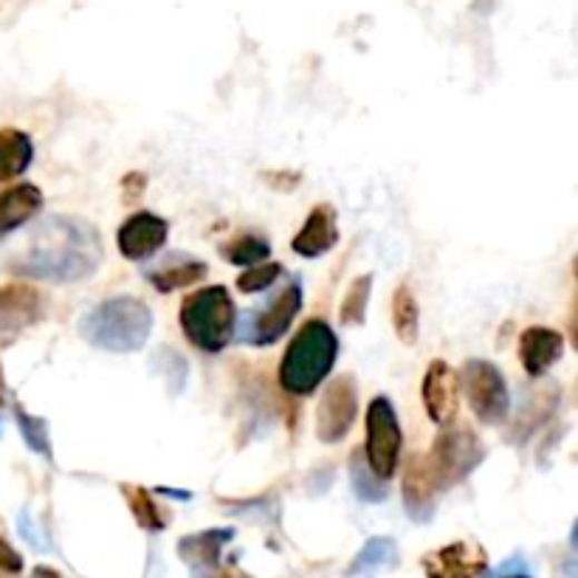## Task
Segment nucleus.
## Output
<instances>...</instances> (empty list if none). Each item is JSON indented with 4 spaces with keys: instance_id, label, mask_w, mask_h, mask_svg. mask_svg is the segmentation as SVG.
I'll return each mask as SVG.
<instances>
[{
    "instance_id": "4",
    "label": "nucleus",
    "mask_w": 578,
    "mask_h": 578,
    "mask_svg": "<svg viewBox=\"0 0 578 578\" xmlns=\"http://www.w3.org/2000/svg\"><path fill=\"white\" fill-rule=\"evenodd\" d=\"M237 327V311L224 285L193 291L182 302V331L204 353H221L232 342Z\"/></svg>"
},
{
    "instance_id": "12",
    "label": "nucleus",
    "mask_w": 578,
    "mask_h": 578,
    "mask_svg": "<svg viewBox=\"0 0 578 578\" xmlns=\"http://www.w3.org/2000/svg\"><path fill=\"white\" fill-rule=\"evenodd\" d=\"M458 375H454V370L447 362L438 359V362L429 364L421 384V398L429 418L438 427L447 429L454 421V415H458Z\"/></svg>"
},
{
    "instance_id": "28",
    "label": "nucleus",
    "mask_w": 578,
    "mask_h": 578,
    "mask_svg": "<svg viewBox=\"0 0 578 578\" xmlns=\"http://www.w3.org/2000/svg\"><path fill=\"white\" fill-rule=\"evenodd\" d=\"M280 274H283V265L280 263L252 265V268H246V272L237 277V288H241L243 294H259V291L272 288L280 280Z\"/></svg>"
},
{
    "instance_id": "25",
    "label": "nucleus",
    "mask_w": 578,
    "mask_h": 578,
    "mask_svg": "<svg viewBox=\"0 0 578 578\" xmlns=\"http://www.w3.org/2000/svg\"><path fill=\"white\" fill-rule=\"evenodd\" d=\"M350 480H353V491L359 500L364 502H381L386 500V480L373 474V469L364 460V452L350 458Z\"/></svg>"
},
{
    "instance_id": "8",
    "label": "nucleus",
    "mask_w": 578,
    "mask_h": 578,
    "mask_svg": "<svg viewBox=\"0 0 578 578\" xmlns=\"http://www.w3.org/2000/svg\"><path fill=\"white\" fill-rule=\"evenodd\" d=\"M300 307H302V288L300 283H291L285 285L283 291H277L268 302L252 307V311L243 316L241 325H237V331H241V336L246 339V342L257 344V347H265V344L280 342V339L288 333L291 322H294L296 314H300Z\"/></svg>"
},
{
    "instance_id": "24",
    "label": "nucleus",
    "mask_w": 578,
    "mask_h": 578,
    "mask_svg": "<svg viewBox=\"0 0 578 578\" xmlns=\"http://www.w3.org/2000/svg\"><path fill=\"white\" fill-rule=\"evenodd\" d=\"M121 491H125V500L127 506H130V513L136 517V522L141 525L145 530H150V533H158V530H164V513L158 511L156 500H153V494L147 491V488L141 486H121Z\"/></svg>"
},
{
    "instance_id": "32",
    "label": "nucleus",
    "mask_w": 578,
    "mask_h": 578,
    "mask_svg": "<svg viewBox=\"0 0 578 578\" xmlns=\"http://www.w3.org/2000/svg\"><path fill=\"white\" fill-rule=\"evenodd\" d=\"M570 339H572V344H576V350H578V300H576V307H572V320H570Z\"/></svg>"
},
{
    "instance_id": "5",
    "label": "nucleus",
    "mask_w": 578,
    "mask_h": 578,
    "mask_svg": "<svg viewBox=\"0 0 578 578\" xmlns=\"http://www.w3.org/2000/svg\"><path fill=\"white\" fill-rule=\"evenodd\" d=\"M486 458V447L471 429L447 427L434 438L432 452L427 454V469L438 491H449L463 482Z\"/></svg>"
},
{
    "instance_id": "22",
    "label": "nucleus",
    "mask_w": 578,
    "mask_h": 578,
    "mask_svg": "<svg viewBox=\"0 0 578 578\" xmlns=\"http://www.w3.org/2000/svg\"><path fill=\"white\" fill-rule=\"evenodd\" d=\"M392 327H395L398 339L404 344L418 342V331H421V311H418V300L406 285L395 291L392 296Z\"/></svg>"
},
{
    "instance_id": "1",
    "label": "nucleus",
    "mask_w": 578,
    "mask_h": 578,
    "mask_svg": "<svg viewBox=\"0 0 578 578\" xmlns=\"http://www.w3.org/2000/svg\"><path fill=\"white\" fill-rule=\"evenodd\" d=\"M102 263V237L88 221L51 215L23 237L7 259L9 272L46 283H79Z\"/></svg>"
},
{
    "instance_id": "15",
    "label": "nucleus",
    "mask_w": 578,
    "mask_h": 578,
    "mask_svg": "<svg viewBox=\"0 0 578 578\" xmlns=\"http://www.w3.org/2000/svg\"><path fill=\"white\" fill-rule=\"evenodd\" d=\"M336 241H339L336 209H333L331 204H320L311 215H307L305 226L296 232L291 248H294L300 257L316 259L322 257V254L331 252V248L336 246Z\"/></svg>"
},
{
    "instance_id": "30",
    "label": "nucleus",
    "mask_w": 578,
    "mask_h": 578,
    "mask_svg": "<svg viewBox=\"0 0 578 578\" xmlns=\"http://www.w3.org/2000/svg\"><path fill=\"white\" fill-rule=\"evenodd\" d=\"M147 187V178L141 173H133V175H125V193H127V204H133V200L139 198L141 189Z\"/></svg>"
},
{
    "instance_id": "29",
    "label": "nucleus",
    "mask_w": 578,
    "mask_h": 578,
    "mask_svg": "<svg viewBox=\"0 0 578 578\" xmlns=\"http://www.w3.org/2000/svg\"><path fill=\"white\" fill-rule=\"evenodd\" d=\"M0 570H7V572L23 570V559H20L18 550H14L3 537H0Z\"/></svg>"
},
{
    "instance_id": "7",
    "label": "nucleus",
    "mask_w": 578,
    "mask_h": 578,
    "mask_svg": "<svg viewBox=\"0 0 578 578\" xmlns=\"http://www.w3.org/2000/svg\"><path fill=\"white\" fill-rule=\"evenodd\" d=\"M458 384L463 386L471 412L482 423L497 427V423L506 421L508 412H511V395H508L506 379L494 364L482 362V359H469L460 370Z\"/></svg>"
},
{
    "instance_id": "36",
    "label": "nucleus",
    "mask_w": 578,
    "mask_h": 578,
    "mask_svg": "<svg viewBox=\"0 0 578 578\" xmlns=\"http://www.w3.org/2000/svg\"><path fill=\"white\" fill-rule=\"evenodd\" d=\"M576 277H578V259H576Z\"/></svg>"
},
{
    "instance_id": "18",
    "label": "nucleus",
    "mask_w": 578,
    "mask_h": 578,
    "mask_svg": "<svg viewBox=\"0 0 578 578\" xmlns=\"http://www.w3.org/2000/svg\"><path fill=\"white\" fill-rule=\"evenodd\" d=\"M206 274H209V268H206L204 259H195L189 254H169L153 272H147V280L158 294H173V291L193 288Z\"/></svg>"
},
{
    "instance_id": "9",
    "label": "nucleus",
    "mask_w": 578,
    "mask_h": 578,
    "mask_svg": "<svg viewBox=\"0 0 578 578\" xmlns=\"http://www.w3.org/2000/svg\"><path fill=\"white\" fill-rule=\"evenodd\" d=\"M359 415V390L350 375H339L327 384L325 395L316 410V434L322 443H339L353 429Z\"/></svg>"
},
{
    "instance_id": "10",
    "label": "nucleus",
    "mask_w": 578,
    "mask_h": 578,
    "mask_svg": "<svg viewBox=\"0 0 578 578\" xmlns=\"http://www.w3.org/2000/svg\"><path fill=\"white\" fill-rule=\"evenodd\" d=\"M427 578H486L488 556L477 542H452L423 556Z\"/></svg>"
},
{
    "instance_id": "3",
    "label": "nucleus",
    "mask_w": 578,
    "mask_h": 578,
    "mask_svg": "<svg viewBox=\"0 0 578 578\" xmlns=\"http://www.w3.org/2000/svg\"><path fill=\"white\" fill-rule=\"evenodd\" d=\"M339 355V339L322 320H311L296 331L280 362V384L291 395H311L331 375Z\"/></svg>"
},
{
    "instance_id": "31",
    "label": "nucleus",
    "mask_w": 578,
    "mask_h": 578,
    "mask_svg": "<svg viewBox=\"0 0 578 578\" xmlns=\"http://www.w3.org/2000/svg\"><path fill=\"white\" fill-rule=\"evenodd\" d=\"M559 578H578V556L565 559L559 565Z\"/></svg>"
},
{
    "instance_id": "26",
    "label": "nucleus",
    "mask_w": 578,
    "mask_h": 578,
    "mask_svg": "<svg viewBox=\"0 0 578 578\" xmlns=\"http://www.w3.org/2000/svg\"><path fill=\"white\" fill-rule=\"evenodd\" d=\"M370 291H373V277L364 274V277H355L350 283L347 294H344L342 311H339V320L342 325H362L364 316H368V302H370Z\"/></svg>"
},
{
    "instance_id": "14",
    "label": "nucleus",
    "mask_w": 578,
    "mask_h": 578,
    "mask_svg": "<svg viewBox=\"0 0 578 578\" xmlns=\"http://www.w3.org/2000/svg\"><path fill=\"white\" fill-rule=\"evenodd\" d=\"M565 353V339L550 327H528L519 336V362L530 379L548 373Z\"/></svg>"
},
{
    "instance_id": "27",
    "label": "nucleus",
    "mask_w": 578,
    "mask_h": 578,
    "mask_svg": "<svg viewBox=\"0 0 578 578\" xmlns=\"http://www.w3.org/2000/svg\"><path fill=\"white\" fill-rule=\"evenodd\" d=\"M14 418H18L20 434L26 438L31 452L42 454V458H51V440H49V427H46V421L37 415H29L23 406H14Z\"/></svg>"
},
{
    "instance_id": "17",
    "label": "nucleus",
    "mask_w": 578,
    "mask_h": 578,
    "mask_svg": "<svg viewBox=\"0 0 578 578\" xmlns=\"http://www.w3.org/2000/svg\"><path fill=\"white\" fill-rule=\"evenodd\" d=\"M235 530L232 528H212L204 533H193V537H184L178 542V556L193 567L198 576L217 570L221 565V553H224L226 545L232 542Z\"/></svg>"
},
{
    "instance_id": "19",
    "label": "nucleus",
    "mask_w": 578,
    "mask_h": 578,
    "mask_svg": "<svg viewBox=\"0 0 578 578\" xmlns=\"http://www.w3.org/2000/svg\"><path fill=\"white\" fill-rule=\"evenodd\" d=\"M42 209V193L35 184H18L0 193V237L12 235Z\"/></svg>"
},
{
    "instance_id": "6",
    "label": "nucleus",
    "mask_w": 578,
    "mask_h": 578,
    "mask_svg": "<svg viewBox=\"0 0 578 578\" xmlns=\"http://www.w3.org/2000/svg\"><path fill=\"white\" fill-rule=\"evenodd\" d=\"M401 447H404V434L398 423L395 406L386 395H379L368 406V440H364V460L373 469L375 477L390 480L398 471L401 460Z\"/></svg>"
},
{
    "instance_id": "2",
    "label": "nucleus",
    "mask_w": 578,
    "mask_h": 578,
    "mask_svg": "<svg viewBox=\"0 0 578 578\" xmlns=\"http://www.w3.org/2000/svg\"><path fill=\"white\" fill-rule=\"evenodd\" d=\"M153 331L150 307L136 296H114L99 302L79 322V336L108 353H136Z\"/></svg>"
},
{
    "instance_id": "21",
    "label": "nucleus",
    "mask_w": 578,
    "mask_h": 578,
    "mask_svg": "<svg viewBox=\"0 0 578 578\" xmlns=\"http://www.w3.org/2000/svg\"><path fill=\"white\" fill-rule=\"evenodd\" d=\"M398 565V548L392 539L386 537H375L359 550V556L353 559V565L347 567L344 576L347 578H373L375 572L390 570V567Z\"/></svg>"
},
{
    "instance_id": "35",
    "label": "nucleus",
    "mask_w": 578,
    "mask_h": 578,
    "mask_svg": "<svg viewBox=\"0 0 578 578\" xmlns=\"http://www.w3.org/2000/svg\"><path fill=\"white\" fill-rule=\"evenodd\" d=\"M570 548L578 553V519H576V525H572V530H570Z\"/></svg>"
},
{
    "instance_id": "34",
    "label": "nucleus",
    "mask_w": 578,
    "mask_h": 578,
    "mask_svg": "<svg viewBox=\"0 0 578 578\" xmlns=\"http://www.w3.org/2000/svg\"><path fill=\"white\" fill-rule=\"evenodd\" d=\"M35 578H62V576H57L55 570H49V567H37Z\"/></svg>"
},
{
    "instance_id": "33",
    "label": "nucleus",
    "mask_w": 578,
    "mask_h": 578,
    "mask_svg": "<svg viewBox=\"0 0 578 578\" xmlns=\"http://www.w3.org/2000/svg\"><path fill=\"white\" fill-rule=\"evenodd\" d=\"M497 578H533V576H530V572L522 567V570H513V572L506 570L502 576H497Z\"/></svg>"
},
{
    "instance_id": "16",
    "label": "nucleus",
    "mask_w": 578,
    "mask_h": 578,
    "mask_svg": "<svg viewBox=\"0 0 578 578\" xmlns=\"http://www.w3.org/2000/svg\"><path fill=\"white\" fill-rule=\"evenodd\" d=\"M42 314V300L29 285L0 288V333H18L35 325Z\"/></svg>"
},
{
    "instance_id": "23",
    "label": "nucleus",
    "mask_w": 578,
    "mask_h": 578,
    "mask_svg": "<svg viewBox=\"0 0 578 578\" xmlns=\"http://www.w3.org/2000/svg\"><path fill=\"white\" fill-rule=\"evenodd\" d=\"M224 257L229 259L232 265H241V268H252V265H259L268 259V254H272V246H268V241L259 235H237L235 241L226 243L224 248Z\"/></svg>"
},
{
    "instance_id": "20",
    "label": "nucleus",
    "mask_w": 578,
    "mask_h": 578,
    "mask_svg": "<svg viewBox=\"0 0 578 578\" xmlns=\"http://www.w3.org/2000/svg\"><path fill=\"white\" fill-rule=\"evenodd\" d=\"M35 158V145L18 127H3L0 130V184L12 182L29 169Z\"/></svg>"
},
{
    "instance_id": "11",
    "label": "nucleus",
    "mask_w": 578,
    "mask_h": 578,
    "mask_svg": "<svg viewBox=\"0 0 578 578\" xmlns=\"http://www.w3.org/2000/svg\"><path fill=\"white\" fill-rule=\"evenodd\" d=\"M169 224L153 212H136L119 226V252L125 259H147L167 243Z\"/></svg>"
},
{
    "instance_id": "13",
    "label": "nucleus",
    "mask_w": 578,
    "mask_h": 578,
    "mask_svg": "<svg viewBox=\"0 0 578 578\" xmlns=\"http://www.w3.org/2000/svg\"><path fill=\"white\" fill-rule=\"evenodd\" d=\"M401 494H404V508L415 522H429L438 508V486H434L432 474L427 469V460L423 454L410 458L404 469V486H401Z\"/></svg>"
}]
</instances>
